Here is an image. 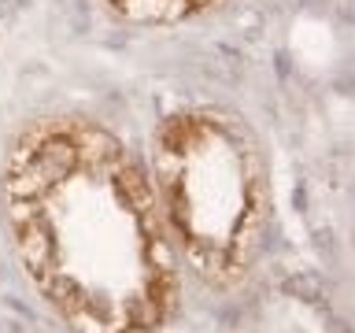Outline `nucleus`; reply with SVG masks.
<instances>
[{
	"label": "nucleus",
	"instance_id": "nucleus-3",
	"mask_svg": "<svg viewBox=\"0 0 355 333\" xmlns=\"http://www.w3.org/2000/svg\"><path fill=\"white\" fill-rule=\"evenodd\" d=\"M104 4L122 19L133 22H174V19H189L200 11L222 4V0H104Z\"/></svg>",
	"mask_w": 355,
	"mask_h": 333
},
{
	"label": "nucleus",
	"instance_id": "nucleus-1",
	"mask_svg": "<svg viewBox=\"0 0 355 333\" xmlns=\"http://www.w3.org/2000/svg\"><path fill=\"white\" fill-rule=\"evenodd\" d=\"M0 193L22 266L74 333H155L171 318L174 248L119 137L82 119L37 122L11 148Z\"/></svg>",
	"mask_w": 355,
	"mask_h": 333
},
{
	"label": "nucleus",
	"instance_id": "nucleus-2",
	"mask_svg": "<svg viewBox=\"0 0 355 333\" xmlns=\"http://www.w3.org/2000/svg\"><path fill=\"white\" fill-rule=\"evenodd\" d=\"M148 185L166 237L204 282L233 285L252 271L270 185L259 144L237 115L215 108L171 115L155 130Z\"/></svg>",
	"mask_w": 355,
	"mask_h": 333
}]
</instances>
